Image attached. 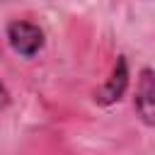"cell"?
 <instances>
[{"mask_svg": "<svg viewBox=\"0 0 155 155\" xmlns=\"http://www.w3.org/2000/svg\"><path fill=\"white\" fill-rule=\"evenodd\" d=\"M5 36H7V44L10 48L22 56V58H34L41 48H44V29L34 22H24V19H15L7 24L5 29Z\"/></svg>", "mask_w": 155, "mask_h": 155, "instance_id": "1", "label": "cell"}, {"mask_svg": "<svg viewBox=\"0 0 155 155\" xmlns=\"http://www.w3.org/2000/svg\"><path fill=\"white\" fill-rule=\"evenodd\" d=\"M126 87H128V61H126V56H119L116 65L111 70V78L94 92V102L102 107H109L124 97Z\"/></svg>", "mask_w": 155, "mask_h": 155, "instance_id": "2", "label": "cell"}, {"mask_svg": "<svg viewBox=\"0 0 155 155\" xmlns=\"http://www.w3.org/2000/svg\"><path fill=\"white\" fill-rule=\"evenodd\" d=\"M140 121L145 126L155 124V85H153V70L143 68L140 78H138V87H136V102H133Z\"/></svg>", "mask_w": 155, "mask_h": 155, "instance_id": "3", "label": "cell"}, {"mask_svg": "<svg viewBox=\"0 0 155 155\" xmlns=\"http://www.w3.org/2000/svg\"><path fill=\"white\" fill-rule=\"evenodd\" d=\"M10 104V92H7V87L0 82V114L5 111V107Z\"/></svg>", "mask_w": 155, "mask_h": 155, "instance_id": "4", "label": "cell"}]
</instances>
